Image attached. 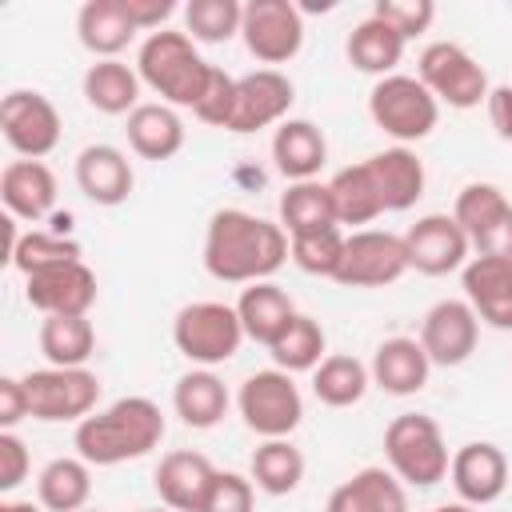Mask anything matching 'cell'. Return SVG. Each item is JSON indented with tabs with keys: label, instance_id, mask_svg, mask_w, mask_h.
Here are the masks:
<instances>
[{
	"label": "cell",
	"instance_id": "cell-1",
	"mask_svg": "<svg viewBox=\"0 0 512 512\" xmlns=\"http://www.w3.org/2000/svg\"><path fill=\"white\" fill-rule=\"evenodd\" d=\"M292 256V240L280 220L252 216L244 208H220L204 232V268L224 284H260Z\"/></svg>",
	"mask_w": 512,
	"mask_h": 512
},
{
	"label": "cell",
	"instance_id": "cell-2",
	"mask_svg": "<svg viewBox=\"0 0 512 512\" xmlns=\"http://www.w3.org/2000/svg\"><path fill=\"white\" fill-rule=\"evenodd\" d=\"M160 440H164V412L148 396H120V400H112L108 408L84 416L76 424V436H72L76 456L96 464V468L140 460Z\"/></svg>",
	"mask_w": 512,
	"mask_h": 512
},
{
	"label": "cell",
	"instance_id": "cell-3",
	"mask_svg": "<svg viewBox=\"0 0 512 512\" xmlns=\"http://www.w3.org/2000/svg\"><path fill=\"white\" fill-rule=\"evenodd\" d=\"M136 72H140V84H148L156 96H164V104L196 108L208 88L212 64L196 52V40L188 32L160 28L152 36H144V44L136 52Z\"/></svg>",
	"mask_w": 512,
	"mask_h": 512
},
{
	"label": "cell",
	"instance_id": "cell-4",
	"mask_svg": "<svg viewBox=\"0 0 512 512\" xmlns=\"http://www.w3.org/2000/svg\"><path fill=\"white\" fill-rule=\"evenodd\" d=\"M384 456H388V468L396 472V480L412 484V488L440 484L452 464L440 424L424 412H400L384 428Z\"/></svg>",
	"mask_w": 512,
	"mask_h": 512
},
{
	"label": "cell",
	"instance_id": "cell-5",
	"mask_svg": "<svg viewBox=\"0 0 512 512\" xmlns=\"http://www.w3.org/2000/svg\"><path fill=\"white\" fill-rule=\"evenodd\" d=\"M172 344L184 360H192L200 368L232 360L244 344V324L236 316V304H224V300L184 304L172 320Z\"/></svg>",
	"mask_w": 512,
	"mask_h": 512
},
{
	"label": "cell",
	"instance_id": "cell-6",
	"mask_svg": "<svg viewBox=\"0 0 512 512\" xmlns=\"http://www.w3.org/2000/svg\"><path fill=\"white\" fill-rule=\"evenodd\" d=\"M368 116H372V124L384 136H392V140H400L408 148V144L424 140L436 128L440 104H436V96L416 76L392 72V76H384V80L372 84V92H368Z\"/></svg>",
	"mask_w": 512,
	"mask_h": 512
},
{
	"label": "cell",
	"instance_id": "cell-7",
	"mask_svg": "<svg viewBox=\"0 0 512 512\" xmlns=\"http://www.w3.org/2000/svg\"><path fill=\"white\" fill-rule=\"evenodd\" d=\"M416 80L436 96V104H448V108H476L488 100L492 84H488V72L480 68V60L452 44V40H432L420 60H416Z\"/></svg>",
	"mask_w": 512,
	"mask_h": 512
},
{
	"label": "cell",
	"instance_id": "cell-8",
	"mask_svg": "<svg viewBox=\"0 0 512 512\" xmlns=\"http://www.w3.org/2000/svg\"><path fill=\"white\" fill-rule=\"evenodd\" d=\"M236 408H240L244 424L264 440H288L300 428V416H304L300 388L292 384V372H280V368L252 372L240 384Z\"/></svg>",
	"mask_w": 512,
	"mask_h": 512
},
{
	"label": "cell",
	"instance_id": "cell-9",
	"mask_svg": "<svg viewBox=\"0 0 512 512\" xmlns=\"http://www.w3.org/2000/svg\"><path fill=\"white\" fill-rule=\"evenodd\" d=\"M28 392V412L40 424H64V420H84L96 412L100 400V380L88 368H36L24 376Z\"/></svg>",
	"mask_w": 512,
	"mask_h": 512
},
{
	"label": "cell",
	"instance_id": "cell-10",
	"mask_svg": "<svg viewBox=\"0 0 512 512\" xmlns=\"http://www.w3.org/2000/svg\"><path fill=\"white\" fill-rule=\"evenodd\" d=\"M408 272V248L404 236L380 232V228H360L344 240V256L336 268V284L344 288H384L396 284Z\"/></svg>",
	"mask_w": 512,
	"mask_h": 512
},
{
	"label": "cell",
	"instance_id": "cell-11",
	"mask_svg": "<svg viewBox=\"0 0 512 512\" xmlns=\"http://www.w3.org/2000/svg\"><path fill=\"white\" fill-rule=\"evenodd\" d=\"M0 128L20 160H44L60 144V112L44 92L12 88L0 100Z\"/></svg>",
	"mask_w": 512,
	"mask_h": 512
},
{
	"label": "cell",
	"instance_id": "cell-12",
	"mask_svg": "<svg viewBox=\"0 0 512 512\" xmlns=\"http://www.w3.org/2000/svg\"><path fill=\"white\" fill-rule=\"evenodd\" d=\"M240 36L260 64H284L304 44V16L292 0H248Z\"/></svg>",
	"mask_w": 512,
	"mask_h": 512
},
{
	"label": "cell",
	"instance_id": "cell-13",
	"mask_svg": "<svg viewBox=\"0 0 512 512\" xmlns=\"http://www.w3.org/2000/svg\"><path fill=\"white\" fill-rule=\"evenodd\" d=\"M296 100V88L284 72L276 68H256L248 76H236V104L228 116V132H260V128H280L288 120V108Z\"/></svg>",
	"mask_w": 512,
	"mask_h": 512
},
{
	"label": "cell",
	"instance_id": "cell-14",
	"mask_svg": "<svg viewBox=\"0 0 512 512\" xmlns=\"http://www.w3.org/2000/svg\"><path fill=\"white\" fill-rule=\"evenodd\" d=\"M404 248H408V268H416L424 276H448V272H456V268L468 264L472 240L456 224V216L428 212V216H420L404 232Z\"/></svg>",
	"mask_w": 512,
	"mask_h": 512
},
{
	"label": "cell",
	"instance_id": "cell-15",
	"mask_svg": "<svg viewBox=\"0 0 512 512\" xmlns=\"http://www.w3.org/2000/svg\"><path fill=\"white\" fill-rule=\"evenodd\" d=\"M24 296L40 316H88L96 304V272L84 260L52 264L24 276Z\"/></svg>",
	"mask_w": 512,
	"mask_h": 512
},
{
	"label": "cell",
	"instance_id": "cell-16",
	"mask_svg": "<svg viewBox=\"0 0 512 512\" xmlns=\"http://www.w3.org/2000/svg\"><path fill=\"white\" fill-rule=\"evenodd\" d=\"M476 340H480V316L472 312L468 300H436L424 312L420 344L432 364H440V368L464 364L476 352Z\"/></svg>",
	"mask_w": 512,
	"mask_h": 512
},
{
	"label": "cell",
	"instance_id": "cell-17",
	"mask_svg": "<svg viewBox=\"0 0 512 512\" xmlns=\"http://www.w3.org/2000/svg\"><path fill=\"white\" fill-rule=\"evenodd\" d=\"M448 480L456 488V496L472 508H484L492 500L504 496L508 488V460L492 440H468L452 452L448 464Z\"/></svg>",
	"mask_w": 512,
	"mask_h": 512
},
{
	"label": "cell",
	"instance_id": "cell-18",
	"mask_svg": "<svg viewBox=\"0 0 512 512\" xmlns=\"http://www.w3.org/2000/svg\"><path fill=\"white\" fill-rule=\"evenodd\" d=\"M460 284H464V300L484 324L512 332V260L472 256L460 268Z\"/></svg>",
	"mask_w": 512,
	"mask_h": 512
},
{
	"label": "cell",
	"instance_id": "cell-19",
	"mask_svg": "<svg viewBox=\"0 0 512 512\" xmlns=\"http://www.w3.org/2000/svg\"><path fill=\"white\" fill-rule=\"evenodd\" d=\"M212 460L204 452H192V448H176V452H164L160 464H156V492H160V504L172 508V512H200L208 488H212Z\"/></svg>",
	"mask_w": 512,
	"mask_h": 512
},
{
	"label": "cell",
	"instance_id": "cell-20",
	"mask_svg": "<svg viewBox=\"0 0 512 512\" xmlns=\"http://www.w3.org/2000/svg\"><path fill=\"white\" fill-rule=\"evenodd\" d=\"M76 184L80 192L100 204V208H116L132 196V184H136V172L128 164V156L116 148V144H88L80 156H76Z\"/></svg>",
	"mask_w": 512,
	"mask_h": 512
},
{
	"label": "cell",
	"instance_id": "cell-21",
	"mask_svg": "<svg viewBox=\"0 0 512 512\" xmlns=\"http://www.w3.org/2000/svg\"><path fill=\"white\" fill-rule=\"evenodd\" d=\"M368 372H372V384L376 388H384L392 396H412V392H420L428 384L432 360H428V352H424L420 340H412V336H388V340L376 344Z\"/></svg>",
	"mask_w": 512,
	"mask_h": 512
},
{
	"label": "cell",
	"instance_id": "cell-22",
	"mask_svg": "<svg viewBox=\"0 0 512 512\" xmlns=\"http://www.w3.org/2000/svg\"><path fill=\"white\" fill-rule=\"evenodd\" d=\"M324 512H408V496L392 468L368 464L332 488Z\"/></svg>",
	"mask_w": 512,
	"mask_h": 512
},
{
	"label": "cell",
	"instance_id": "cell-23",
	"mask_svg": "<svg viewBox=\"0 0 512 512\" xmlns=\"http://www.w3.org/2000/svg\"><path fill=\"white\" fill-rule=\"evenodd\" d=\"M0 200L16 220H44L56 204V176L44 160H12L0 172Z\"/></svg>",
	"mask_w": 512,
	"mask_h": 512
},
{
	"label": "cell",
	"instance_id": "cell-24",
	"mask_svg": "<svg viewBox=\"0 0 512 512\" xmlns=\"http://www.w3.org/2000/svg\"><path fill=\"white\" fill-rule=\"evenodd\" d=\"M236 316H240L248 340L272 348V344L280 340V332L296 320V304H292V296H288L280 284L260 280V284H248V288L240 292Z\"/></svg>",
	"mask_w": 512,
	"mask_h": 512
},
{
	"label": "cell",
	"instance_id": "cell-25",
	"mask_svg": "<svg viewBox=\"0 0 512 512\" xmlns=\"http://www.w3.org/2000/svg\"><path fill=\"white\" fill-rule=\"evenodd\" d=\"M272 160H276V172L292 184L316 180V172L328 160V140L312 120H284L272 136Z\"/></svg>",
	"mask_w": 512,
	"mask_h": 512
},
{
	"label": "cell",
	"instance_id": "cell-26",
	"mask_svg": "<svg viewBox=\"0 0 512 512\" xmlns=\"http://www.w3.org/2000/svg\"><path fill=\"white\" fill-rule=\"evenodd\" d=\"M368 172H372V180L380 188L384 212H408L424 196V164L404 144L368 156Z\"/></svg>",
	"mask_w": 512,
	"mask_h": 512
},
{
	"label": "cell",
	"instance_id": "cell-27",
	"mask_svg": "<svg viewBox=\"0 0 512 512\" xmlns=\"http://www.w3.org/2000/svg\"><path fill=\"white\" fill-rule=\"evenodd\" d=\"M76 32H80V44L96 60H116L136 40V24L128 20L124 0H88V4H80Z\"/></svg>",
	"mask_w": 512,
	"mask_h": 512
},
{
	"label": "cell",
	"instance_id": "cell-28",
	"mask_svg": "<svg viewBox=\"0 0 512 512\" xmlns=\"http://www.w3.org/2000/svg\"><path fill=\"white\" fill-rule=\"evenodd\" d=\"M124 132H128L132 152L144 156V160H172L184 148V120L164 100L160 104H140L128 116Z\"/></svg>",
	"mask_w": 512,
	"mask_h": 512
},
{
	"label": "cell",
	"instance_id": "cell-29",
	"mask_svg": "<svg viewBox=\"0 0 512 512\" xmlns=\"http://www.w3.org/2000/svg\"><path fill=\"white\" fill-rule=\"evenodd\" d=\"M84 100L104 116H132L140 108V72L124 60H96L84 72Z\"/></svg>",
	"mask_w": 512,
	"mask_h": 512
},
{
	"label": "cell",
	"instance_id": "cell-30",
	"mask_svg": "<svg viewBox=\"0 0 512 512\" xmlns=\"http://www.w3.org/2000/svg\"><path fill=\"white\" fill-rule=\"evenodd\" d=\"M172 408L188 428H216L228 412V388L212 368H192L176 380Z\"/></svg>",
	"mask_w": 512,
	"mask_h": 512
},
{
	"label": "cell",
	"instance_id": "cell-31",
	"mask_svg": "<svg viewBox=\"0 0 512 512\" xmlns=\"http://www.w3.org/2000/svg\"><path fill=\"white\" fill-rule=\"evenodd\" d=\"M404 36L392 28V24H384L380 16H368V20H360L352 32H348V44H344V52H348V64L356 68V72H368V76H392V68L400 64V56H404Z\"/></svg>",
	"mask_w": 512,
	"mask_h": 512
},
{
	"label": "cell",
	"instance_id": "cell-32",
	"mask_svg": "<svg viewBox=\"0 0 512 512\" xmlns=\"http://www.w3.org/2000/svg\"><path fill=\"white\" fill-rule=\"evenodd\" d=\"M40 508L48 512H84L92 496V464L80 456H56L36 476Z\"/></svg>",
	"mask_w": 512,
	"mask_h": 512
},
{
	"label": "cell",
	"instance_id": "cell-33",
	"mask_svg": "<svg viewBox=\"0 0 512 512\" xmlns=\"http://www.w3.org/2000/svg\"><path fill=\"white\" fill-rule=\"evenodd\" d=\"M280 228L288 232V240L308 236V232H324V228H340L328 184H320V180L288 184V192L280 196Z\"/></svg>",
	"mask_w": 512,
	"mask_h": 512
},
{
	"label": "cell",
	"instance_id": "cell-34",
	"mask_svg": "<svg viewBox=\"0 0 512 512\" xmlns=\"http://www.w3.org/2000/svg\"><path fill=\"white\" fill-rule=\"evenodd\" d=\"M328 192L336 204V224H372L376 216H384V200H380V188L368 172V160L340 168L328 180Z\"/></svg>",
	"mask_w": 512,
	"mask_h": 512
},
{
	"label": "cell",
	"instance_id": "cell-35",
	"mask_svg": "<svg viewBox=\"0 0 512 512\" xmlns=\"http://www.w3.org/2000/svg\"><path fill=\"white\" fill-rule=\"evenodd\" d=\"M368 384H372L368 364L356 360V356H348V352L324 356L320 368L312 372V392L328 408H352V404H360L364 392H368Z\"/></svg>",
	"mask_w": 512,
	"mask_h": 512
},
{
	"label": "cell",
	"instance_id": "cell-36",
	"mask_svg": "<svg viewBox=\"0 0 512 512\" xmlns=\"http://www.w3.org/2000/svg\"><path fill=\"white\" fill-rule=\"evenodd\" d=\"M248 476L268 496H288L304 480V452L292 440H264L248 460Z\"/></svg>",
	"mask_w": 512,
	"mask_h": 512
},
{
	"label": "cell",
	"instance_id": "cell-37",
	"mask_svg": "<svg viewBox=\"0 0 512 512\" xmlns=\"http://www.w3.org/2000/svg\"><path fill=\"white\" fill-rule=\"evenodd\" d=\"M40 352L52 368H84L96 352V328L88 316H44L40 324Z\"/></svg>",
	"mask_w": 512,
	"mask_h": 512
},
{
	"label": "cell",
	"instance_id": "cell-38",
	"mask_svg": "<svg viewBox=\"0 0 512 512\" xmlns=\"http://www.w3.org/2000/svg\"><path fill=\"white\" fill-rule=\"evenodd\" d=\"M324 352H328V336H324L320 320L316 316H304V312H296V320L268 348V356H272V364L280 372H316L320 360H324Z\"/></svg>",
	"mask_w": 512,
	"mask_h": 512
},
{
	"label": "cell",
	"instance_id": "cell-39",
	"mask_svg": "<svg viewBox=\"0 0 512 512\" xmlns=\"http://www.w3.org/2000/svg\"><path fill=\"white\" fill-rule=\"evenodd\" d=\"M244 4L240 0H188L184 4V32L200 44H224L240 32Z\"/></svg>",
	"mask_w": 512,
	"mask_h": 512
},
{
	"label": "cell",
	"instance_id": "cell-40",
	"mask_svg": "<svg viewBox=\"0 0 512 512\" xmlns=\"http://www.w3.org/2000/svg\"><path fill=\"white\" fill-rule=\"evenodd\" d=\"M508 208H512V200H508L496 184H488V180H472V184H464V188L456 192L452 216H456V224L468 232V240H476V236H480L484 228H492Z\"/></svg>",
	"mask_w": 512,
	"mask_h": 512
},
{
	"label": "cell",
	"instance_id": "cell-41",
	"mask_svg": "<svg viewBox=\"0 0 512 512\" xmlns=\"http://www.w3.org/2000/svg\"><path fill=\"white\" fill-rule=\"evenodd\" d=\"M68 260H80V244H76V240L60 236V232H40V228H32V232L20 236V244H16V252H12L8 264H12L20 276H32V272H40V268L68 264Z\"/></svg>",
	"mask_w": 512,
	"mask_h": 512
},
{
	"label": "cell",
	"instance_id": "cell-42",
	"mask_svg": "<svg viewBox=\"0 0 512 512\" xmlns=\"http://www.w3.org/2000/svg\"><path fill=\"white\" fill-rule=\"evenodd\" d=\"M344 232L340 228H324V232H308V236H292V264L308 276H336L340 256H344Z\"/></svg>",
	"mask_w": 512,
	"mask_h": 512
},
{
	"label": "cell",
	"instance_id": "cell-43",
	"mask_svg": "<svg viewBox=\"0 0 512 512\" xmlns=\"http://www.w3.org/2000/svg\"><path fill=\"white\" fill-rule=\"evenodd\" d=\"M372 16H380L384 24H392L404 40L428 32V24L436 20V4L432 0H376Z\"/></svg>",
	"mask_w": 512,
	"mask_h": 512
},
{
	"label": "cell",
	"instance_id": "cell-44",
	"mask_svg": "<svg viewBox=\"0 0 512 512\" xmlns=\"http://www.w3.org/2000/svg\"><path fill=\"white\" fill-rule=\"evenodd\" d=\"M232 104H236V76H228L224 68L212 64L208 88H204V96H200V104H196L192 112H196V120H204V124H212V128H228Z\"/></svg>",
	"mask_w": 512,
	"mask_h": 512
},
{
	"label": "cell",
	"instance_id": "cell-45",
	"mask_svg": "<svg viewBox=\"0 0 512 512\" xmlns=\"http://www.w3.org/2000/svg\"><path fill=\"white\" fill-rule=\"evenodd\" d=\"M200 512H252V476L220 472L216 468L212 488H208Z\"/></svg>",
	"mask_w": 512,
	"mask_h": 512
},
{
	"label": "cell",
	"instance_id": "cell-46",
	"mask_svg": "<svg viewBox=\"0 0 512 512\" xmlns=\"http://www.w3.org/2000/svg\"><path fill=\"white\" fill-rule=\"evenodd\" d=\"M28 468H32V460H28L24 440L16 432H0V492L20 488L28 480Z\"/></svg>",
	"mask_w": 512,
	"mask_h": 512
},
{
	"label": "cell",
	"instance_id": "cell-47",
	"mask_svg": "<svg viewBox=\"0 0 512 512\" xmlns=\"http://www.w3.org/2000/svg\"><path fill=\"white\" fill-rule=\"evenodd\" d=\"M28 412V392L24 376H0V432H12Z\"/></svg>",
	"mask_w": 512,
	"mask_h": 512
},
{
	"label": "cell",
	"instance_id": "cell-48",
	"mask_svg": "<svg viewBox=\"0 0 512 512\" xmlns=\"http://www.w3.org/2000/svg\"><path fill=\"white\" fill-rule=\"evenodd\" d=\"M476 256H496V260H512V208L492 224L484 228L476 240H472Z\"/></svg>",
	"mask_w": 512,
	"mask_h": 512
},
{
	"label": "cell",
	"instance_id": "cell-49",
	"mask_svg": "<svg viewBox=\"0 0 512 512\" xmlns=\"http://www.w3.org/2000/svg\"><path fill=\"white\" fill-rule=\"evenodd\" d=\"M124 12H128V20L136 24V32H160V24L176 12V4L172 0H124Z\"/></svg>",
	"mask_w": 512,
	"mask_h": 512
},
{
	"label": "cell",
	"instance_id": "cell-50",
	"mask_svg": "<svg viewBox=\"0 0 512 512\" xmlns=\"http://www.w3.org/2000/svg\"><path fill=\"white\" fill-rule=\"evenodd\" d=\"M488 108V124L496 128L500 140H512V84H496L484 100Z\"/></svg>",
	"mask_w": 512,
	"mask_h": 512
},
{
	"label": "cell",
	"instance_id": "cell-51",
	"mask_svg": "<svg viewBox=\"0 0 512 512\" xmlns=\"http://www.w3.org/2000/svg\"><path fill=\"white\" fill-rule=\"evenodd\" d=\"M0 512H40V504H32V500H4Z\"/></svg>",
	"mask_w": 512,
	"mask_h": 512
},
{
	"label": "cell",
	"instance_id": "cell-52",
	"mask_svg": "<svg viewBox=\"0 0 512 512\" xmlns=\"http://www.w3.org/2000/svg\"><path fill=\"white\" fill-rule=\"evenodd\" d=\"M432 512H480V508H472V504L456 500V504H440V508H432Z\"/></svg>",
	"mask_w": 512,
	"mask_h": 512
},
{
	"label": "cell",
	"instance_id": "cell-53",
	"mask_svg": "<svg viewBox=\"0 0 512 512\" xmlns=\"http://www.w3.org/2000/svg\"><path fill=\"white\" fill-rule=\"evenodd\" d=\"M140 512H172V508H140Z\"/></svg>",
	"mask_w": 512,
	"mask_h": 512
},
{
	"label": "cell",
	"instance_id": "cell-54",
	"mask_svg": "<svg viewBox=\"0 0 512 512\" xmlns=\"http://www.w3.org/2000/svg\"><path fill=\"white\" fill-rule=\"evenodd\" d=\"M84 512H92V508H84Z\"/></svg>",
	"mask_w": 512,
	"mask_h": 512
}]
</instances>
